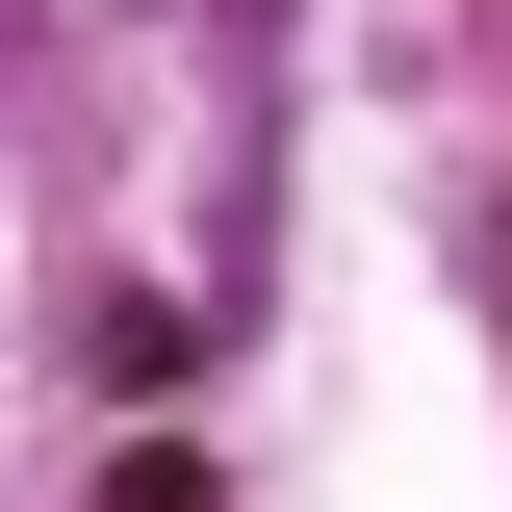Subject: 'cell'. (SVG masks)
Masks as SVG:
<instances>
[{
	"instance_id": "6da1fadb",
	"label": "cell",
	"mask_w": 512,
	"mask_h": 512,
	"mask_svg": "<svg viewBox=\"0 0 512 512\" xmlns=\"http://www.w3.org/2000/svg\"><path fill=\"white\" fill-rule=\"evenodd\" d=\"M103 512H205V461H180V436H128V461H103Z\"/></svg>"
}]
</instances>
